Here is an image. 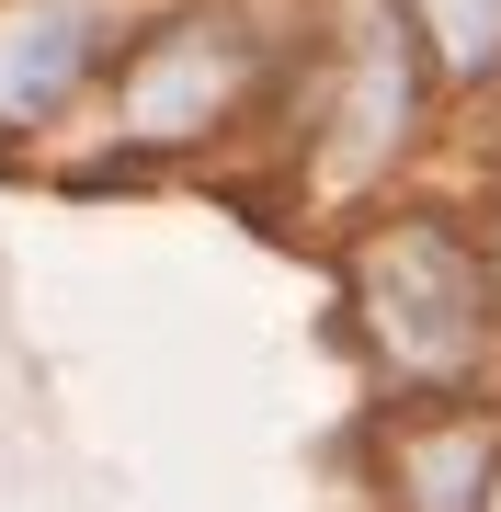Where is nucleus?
I'll use <instances>...</instances> for the list:
<instances>
[{
    "instance_id": "20e7f679",
    "label": "nucleus",
    "mask_w": 501,
    "mask_h": 512,
    "mask_svg": "<svg viewBox=\"0 0 501 512\" xmlns=\"http://www.w3.org/2000/svg\"><path fill=\"white\" fill-rule=\"evenodd\" d=\"M433 46H445V69H490L501 57V0H422Z\"/></svg>"
},
{
    "instance_id": "7ed1b4c3",
    "label": "nucleus",
    "mask_w": 501,
    "mask_h": 512,
    "mask_svg": "<svg viewBox=\"0 0 501 512\" xmlns=\"http://www.w3.org/2000/svg\"><path fill=\"white\" fill-rule=\"evenodd\" d=\"M92 35H103L92 0H23V12L0 23V114H46V103L80 80Z\"/></svg>"
},
{
    "instance_id": "f03ea898",
    "label": "nucleus",
    "mask_w": 501,
    "mask_h": 512,
    "mask_svg": "<svg viewBox=\"0 0 501 512\" xmlns=\"http://www.w3.org/2000/svg\"><path fill=\"white\" fill-rule=\"evenodd\" d=\"M251 92V35L228 12H205V23H171V35L137 57V80H126V137H149V148H183L205 137L228 103Z\"/></svg>"
},
{
    "instance_id": "f257e3e1",
    "label": "nucleus",
    "mask_w": 501,
    "mask_h": 512,
    "mask_svg": "<svg viewBox=\"0 0 501 512\" xmlns=\"http://www.w3.org/2000/svg\"><path fill=\"white\" fill-rule=\"evenodd\" d=\"M353 319L376 330L399 376H456L490 342V274L467 262V239L445 228H388L353 262Z\"/></svg>"
}]
</instances>
